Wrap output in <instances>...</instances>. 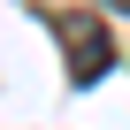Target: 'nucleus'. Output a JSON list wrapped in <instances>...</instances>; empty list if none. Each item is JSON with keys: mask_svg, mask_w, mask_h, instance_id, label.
Returning a JSON list of instances; mask_svg holds the SVG:
<instances>
[{"mask_svg": "<svg viewBox=\"0 0 130 130\" xmlns=\"http://www.w3.org/2000/svg\"><path fill=\"white\" fill-rule=\"evenodd\" d=\"M54 31H61V46H69V84H100V77L115 69L107 15H92V8H61V15H54Z\"/></svg>", "mask_w": 130, "mask_h": 130, "instance_id": "obj_1", "label": "nucleus"}, {"mask_svg": "<svg viewBox=\"0 0 130 130\" xmlns=\"http://www.w3.org/2000/svg\"><path fill=\"white\" fill-rule=\"evenodd\" d=\"M107 8H130V0H107Z\"/></svg>", "mask_w": 130, "mask_h": 130, "instance_id": "obj_2", "label": "nucleus"}]
</instances>
